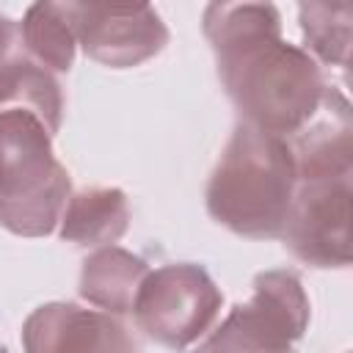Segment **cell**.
<instances>
[{
	"label": "cell",
	"instance_id": "1",
	"mask_svg": "<svg viewBox=\"0 0 353 353\" xmlns=\"http://www.w3.org/2000/svg\"><path fill=\"white\" fill-rule=\"evenodd\" d=\"M221 85L240 121L290 138L320 108L325 80L317 61L281 39V28L259 30L212 52Z\"/></svg>",
	"mask_w": 353,
	"mask_h": 353
},
{
	"label": "cell",
	"instance_id": "2",
	"mask_svg": "<svg viewBox=\"0 0 353 353\" xmlns=\"http://www.w3.org/2000/svg\"><path fill=\"white\" fill-rule=\"evenodd\" d=\"M295 163L287 138L240 121L207 182L210 218L248 240H273L290 212Z\"/></svg>",
	"mask_w": 353,
	"mask_h": 353
},
{
	"label": "cell",
	"instance_id": "3",
	"mask_svg": "<svg viewBox=\"0 0 353 353\" xmlns=\"http://www.w3.org/2000/svg\"><path fill=\"white\" fill-rule=\"evenodd\" d=\"M52 132L25 108L0 110V226L19 237L55 232L72 196Z\"/></svg>",
	"mask_w": 353,
	"mask_h": 353
},
{
	"label": "cell",
	"instance_id": "4",
	"mask_svg": "<svg viewBox=\"0 0 353 353\" xmlns=\"http://www.w3.org/2000/svg\"><path fill=\"white\" fill-rule=\"evenodd\" d=\"M221 306L223 292L201 265L171 262L149 268L130 314L146 339L182 350L212 328Z\"/></svg>",
	"mask_w": 353,
	"mask_h": 353
},
{
	"label": "cell",
	"instance_id": "5",
	"mask_svg": "<svg viewBox=\"0 0 353 353\" xmlns=\"http://www.w3.org/2000/svg\"><path fill=\"white\" fill-rule=\"evenodd\" d=\"M309 298L292 270L254 276V292L201 342V350H290L309 328Z\"/></svg>",
	"mask_w": 353,
	"mask_h": 353
},
{
	"label": "cell",
	"instance_id": "6",
	"mask_svg": "<svg viewBox=\"0 0 353 353\" xmlns=\"http://www.w3.org/2000/svg\"><path fill=\"white\" fill-rule=\"evenodd\" d=\"M284 248L312 268L350 265V174L295 179L287 221L281 226Z\"/></svg>",
	"mask_w": 353,
	"mask_h": 353
},
{
	"label": "cell",
	"instance_id": "7",
	"mask_svg": "<svg viewBox=\"0 0 353 353\" xmlns=\"http://www.w3.org/2000/svg\"><path fill=\"white\" fill-rule=\"evenodd\" d=\"M77 44L102 66L132 69L163 52L168 44V28L152 3L91 0Z\"/></svg>",
	"mask_w": 353,
	"mask_h": 353
},
{
	"label": "cell",
	"instance_id": "8",
	"mask_svg": "<svg viewBox=\"0 0 353 353\" xmlns=\"http://www.w3.org/2000/svg\"><path fill=\"white\" fill-rule=\"evenodd\" d=\"M22 347L28 353L135 350L138 342L127 334L119 314L52 301L33 309L22 323Z\"/></svg>",
	"mask_w": 353,
	"mask_h": 353
},
{
	"label": "cell",
	"instance_id": "9",
	"mask_svg": "<svg viewBox=\"0 0 353 353\" xmlns=\"http://www.w3.org/2000/svg\"><path fill=\"white\" fill-rule=\"evenodd\" d=\"M33 110L55 135L63 119V91L58 74L47 69L25 44L19 22L0 17V110Z\"/></svg>",
	"mask_w": 353,
	"mask_h": 353
},
{
	"label": "cell",
	"instance_id": "10",
	"mask_svg": "<svg viewBox=\"0 0 353 353\" xmlns=\"http://www.w3.org/2000/svg\"><path fill=\"white\" fill-rule=\"evenodd\" d=\"M353 119L347 99L325 85L323 102L314 116L287 138L295 179H317V176H342L353 174Z\"/></svg>",
	"mask_w": 353,
	"mask_h": 353
},
{
	"label": "cell",
	"instance_id": "11",
	"mask_svg": "<svg viewBox=\"0 0 353 353\" xmlns=\"http://www.w3.org/2000/svg\"><path fill=\"white\" fill-rule=\"evenodd\" d=\"M91 0H36L19 28L28 50L55 74L69 72Z\"/></svg>",
	"mask_w": 353,
	"mask_h": 353
},
{
	"label": "cell",
	"instance_id": "12",
	"mask_svg": "<svg viewBox=\"0 0 353 353\" xmlns=\"http://www.w3.org/2000/svg\"><path fill=\"white\" fill-rule=\"evenodd\" d=\"M130 226V204L119 188H83L69 196L58 221L61 240L80 248L119 243Z\"/></svg>",
	"mask_w": 353,
	"mask_h": 353
},
{
	"label": "cell",
	"instance_id": "13",
	"mask_svg": "<svg viewBox=\"0 0 353 353\" xmlns=\"http://www.w3.org/2000/svg\"><path fill=\"white\" fill-rule=\"evenodd\" d=\"M149 265L143 256L119 248L116 243L94 248L80 270V298L110 314H130Z\"/></svg>",
	"mask_w": 353,
	"mask_h": 353
},
{
	"label": "cell",
	"instance_id": "14",
	"mask_svg": "<svg viewBox=\"0 0 353 353\" xmlns=\"http://www.w3.org/2000/svg\"><path fill=\"white\" fill-rule=\"evenodd\" d=\"M298 19L312 58L345 69L353 25L350 0H301Z\"/></svg>",
	"mask_w": 353,
	"mask_h": 353
},
{
	"label": "cell",
	"instance_id": "15",
	"mask_svg": "<svg viewBox=\"0 0 353 353\" xmlns=\"http://www.w3.org/2000/svg\"><path fill=\"white\" fill-rule=\"evenodd\" d=\"M132 3H149V0H132Z\"/></svg>",
	"mask_w": 353,
	"mask_h": 353
}]
</instances>
